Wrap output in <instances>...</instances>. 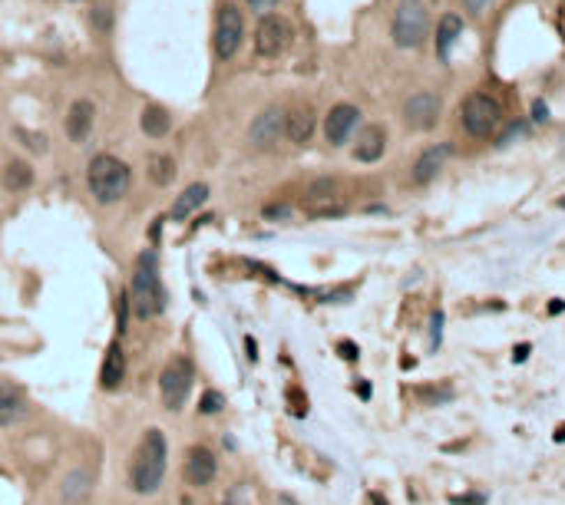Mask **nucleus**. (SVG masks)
<instances>
[{
	"label": "nucleus",
	"mask_w": 565,
	"mask_h": 505,
	"mask_svg": "<svg viewBox=\"0 0 565 505\" xmlns=\"http://www.w3.org/2000/svg\"><path fill=\"white\" fill-rule=\"evenodd\" d=\"M169 459V442H165L163 430H146L142 440L136 446V456H133V466H129V485L136 489L139 495L156 492L165 479V463Z\"/></svg>",
	"instance_id": "f257e3e1"
},
{
	"label": "nucleus",
	"mask_w": 565,
	"mask_h": 505,
	"mask_svg": "<svg viewBox=\"0 0 565 505\" xmlns=\"http://www.w3.org/2000/svg\"><path fill=\"white\" fill-rule=\"evenodd\" d=\"M133 314L139 320H149L152 314H159L163 307V290H159V261L152 251H142L136 261V271H133Z\"/></svg>",
	"instance_id": "f03ea898"
},
{
	"label": "nucleus",
	"mask_w": 565,
	"mask_h": 505,
	"mask_svg": "<svg viewBox=\"0 0 565 505\" xmlns=\"http://www.w3.org/2000/svg\"><path fill=\"white\" fill-rule=\"evenodd\" d=\"M89 189L100 202H119L129 189V165L116 155H96L89 162Z\"/></svg>",
	"instance_id": "7ed1b4c3"
},
{
	"label": "nucleus",
	"mask_w": 565,
	"mask_h": 505,
	"mask_svg": "<svg viewBox=\"0 0 565 505\" xmlns=\"http://www.w3.org/2000/svg\"><path fill=\"white\" fill-rule=\"evenodd\" d=\"M427 30H430V17H427V7L423 0H400L397 3V13H393V43L410 50V47H420L427 40Z\"/></svg>",
	"instance_id": "20e7f679"
},
{
	"label": "nucleus",
	"mask_w": 565,
	"mask_h": 505,
	"mask_svg": "<svg viewBox=\"0 0 565 505\" xmlns=\"http://www.w3.org/2000/svg\"><path fill=\"white\" fill-rule=\"evenodd\" d=\"M460 119H463V129L476 139H486L496 132V126L502 123V109L499 102L486 96V93H473L463 100V109H460Z\"/></svg>",
	"instance_id": "39448f33"
},
{
	"label": "nucleus",
	"mask_w": 565,
	"mask_h": 505,
	"mask_svg": "<svg viewBox=\"0 0 565 505\" xmlns=\"http://www.w3.org/2000/svg\"><path fill=\"white\" fill-rule=\"evenodd\" d=\"M188 387H192V364H188L186 357H176V360L163 370V377H159L163 403L169 406V410H179V406L186 403Z\"/></svg>",
	"instance_id": "423d86ee"
},
{
	"label": "nucleus",
	"mask_w": 565,
	"mask_h": 505,
	"mask_svg": "<svg viewBox=\"0 0 565 505\" xmlns=\"http://www.w3.org/2000/svg\"><path fill=\"white\" fill-rule=\"evenodd\" d=\"M241 33H245V24H241V13L235 3H222L218 7V17H215V53L225 60L241 47Z\"/></svg>",
	"instance_id": "0eeeda50"
},
{
	"label": "nucleus",
	"mask_w": 565,
	"mask_h": 505,
	"mask_svg": "<svg viewBox=\"0 0 565 505\" xmlns=\"http://www.w3.org/2000/svg\"><path fill=\"white\" fill-rule=\"evenodd\" d=\"M291 43V26L285 17H275V13H268L262 24H258V30H255V50H258V56H281V53L288 50Z\"/></svg>",
	"instance_id": "6e6552de"
},
{
	"label": "nucleus",
	"mask_w": 565,
	"mask_h": 505,
	"mask_svg": "<svg viewBox=\"0 0 565 505\" xmlns=\"http://www.w3.org/2000/svg\"><path fill=\"white\" fill-rule=\"evenodd\" d=\"M304 212L314 218H327V215H340L344 212V195H340V185L331 182V178H321L314 182L308 195H304Z\"/></svg>",
	"instance_id": "1a4fd4ad"
},
{
	"label": "nucleus",
	"mask_w": 565,
	"mask_h": 505,
	"mask_svg": "<svg viewBox=\"0 0 565 505\" xmlns=\"http://www.w3.org/2000/svg\"><path fill=\"white\" fill-rule=\"evenodd\" d=\"M439 116V100L437 93H414L410 100H407V106H403V123L410 129H430L433 123H437Z\"/></svg>",
	"instance_id": "9d476101"
},
{
	"label": "nucleus",
	"mask_w": 565,
	"mask_h": 505,
	"mask_svg": "<svg viewBox=\"0 0 565 505\" xmlns=\"http://www.w3.org/2000/svg\"><path fill=\"white\" fill-rule=\"evenodd\" d=\"M218 472V463H215V453L209 446H192L186 456V479L188 485H209Z\"/></svg>",
	"instance_id": "9b49d317"
},
{
	"label": "nucleus",
	"mask_w": 565,
	"mask_h": 505,
	"mask_svg": "<svg viewBox=\"0 0 565 505\" xmlns=\"http://www.w3.org/2000/svg\"><path fill=\"white\" fill-rule=\"evenodd\" d=\"M357 106H351V102H340V106H334L331 113H327L324 119V136L331 146H344L347 142V136L354 132V126H357Z\"/></svg>",
	"instance_id": "f8f14e48"
},
{
	"label": "nucleus",
	"mask_w": 565,
	"mask_h": 505,
	"mask_svg": "<svg viewBox=\"0 0 565 505\" xmlns=\"http://www.w3.org/2000/svg\"><path fill=\"white\" fill-rule=\"evenodd\" d=\"M281 132H285V113H281V109H264V113L251 123V142L262 146V149L275 146Z\"/></svg>",
	"instance_id": "ddd939ff"
},
{
	"label": "nucleus",
	"mask_w": 565,
	"mask_h": 505,
	"mask_svg": "<svg viewBox=\"0 0 565 505\" xmlns=\"http://www.w3.org/2000/svg\"><path fill=\"white\" fill-rule=\"evenodd\" d=\"M450 159V146H430V149L420 152V159L414 162V182L416 185H427L439 176L443 162Z\"/></svg>",
	"instance_id": "4468645a"
},
{
	"label": "nucleus",
	"mask_w": 565,
	"mask_h": 505,
	"mask_svg": "<svg viewBox=\"0 0 565 505\" xmlns=\"http://www.w3.org/2000/svg\"><path fill=\"white\" fill-rule=\"evenodd\" d=\"M27 413V393L13 387L7 380H0V426H10Z\"/></svg>",
	"instance_id": "2eb2a0df"
},
{
	"label": "nucleus",
	"mask_w": 565,
	"mask_h": 505,
	"mask_svg": "<svg viewBox=\"0 0 565 505\" xmlns=\"http://www.w3.org/2000/svg\"><path fill=\"white\" fill-rule=\"evenodd\" d=\"M387 149V132L380 126H367L361 136H357V146H354V155L361 162H377L380 155Z\"/></svg>",
	"instance_id": "dca6fc26"
},
{
	"label": "nucleus",
	"mask_w": 565,
	"mask_h": 505,
	"mask_svg": "<svg viewBox=\"0 0 565 505\" xmlns=\"http://www.w3.org/2000/svg\"><path fill=\"white\" fill-rule=\"evenodd\" d=\"M93 102L89 100H76L70 106V116H66V136L73 142H83L89 136V126H93Z\"/></svg>",
	"instance_id": "f3484780"
},
{
	"label": "nucleus",
	"mask_w": 565,
	"mask_h": 505,
	"mask_svg": "<svg viewBox=\"0 0 565 505\" xmlns=\"http://www.w3.org/2000/svg\"><path fill=\"white\" fill-rule=\"evenodd\" d=\"M123 377H126V354L119 343H110L106 360H103V370H100V383L106 390H116L123 383Z\"/></svg>",
	"instance_id": "a211bd4d"
},
{
	"label": "nucleus",
	"mask_w": 565,
	"mask_h": 505,
	"mask_svg": "<svg viewBox=\"0 0 565 505\" xmlns=\"http://www.w3.org/2000/svg\"><path fill=\"white\" fill-rule=\"evenodd\" d=\"M314 132V113L311 109H294L285 116V136L291 142H308Z\"/></svg>",
	"instance_id": "6ab92c4d"
},
{
	"label": "nucleus",
	"mask_w": 565,
	"mask_h": 505,
	"mask_svg": "<svg viewBox=\"0 0 565 505\" xmlns=\"http://www.w3.org/2000/svg\"><path fill=\"white\" fill-rule=\"evenodd\" d=\"M460 37H463V20H460L456 13H446V17L439 20V30H437V50H439L443 60L450 56L453 43H456Z\"/></svg>",
	"instance_id": "aec40b11"
},
{
	"label": "nucleus",
	"mask_w": 565,
	"mask_h": 505,
	"mask_svg": "<svg viewBox=\"0 0 565 505\" xmlns=\"http://www.w3.org/2000/svg\"><path fill=\"white\" fill-rule=\"evenodd\" d=\"M205 199H209V185H202V182L188 185V189L176 199V205H172V218H179V222H182V218L192 215L199 205H205Z\"/></svg>",
	"instance_id": "412c9836"
},
{
	"label": "nucleus",
	"mask_w": 565,
	"mask_h": 505,
	"mask_svg": "<svg viewBox=\"0 0 565 505\" xmlns=\"http://www.w3.org/2000/svg\"><path fill=\"white\" fill-rule=\"evenodd\" d=\"M169 126H172V119H169V113H165L163 106H149V109L142 113V129H146V136H152V139L165 136Z\"/></svg>",
	"instance_id": "4be33fe9"
},
{
	"label": "nucleus",
	"mask_w": 565,
	"mask_h": 505,
	"mask_svg": "<svg viewBox=\"0 0 565 505\" xmlns=\"http://www.w3.org/2000/svg\"><path fill=\"white\" fill-rule=\"evenodd\" d=\"M30 182H33V172H30V165L10 162L7 169H3V185H7L10 192H24Z\"/></svg>",
	"instance_id": "5701e85b"
},
{
	"label": "nucleus",
	"mask_w": 565,
	"mask_h": 505,
	"mask_svg": "<svg viewBox=\"0 0 565 505\" xmlns=\"http://www.w3.org/2000/svg\"><path fill=\"white\" fill-rule=\"evenodd\" d=\"M149 178L156 185H169L176 178V162L169 155H152L149 159Z\"/></svg>",
	"instance_id": "b1692460"
},
{
	"label": "nucleus",
	"mask_w": 565,
	"mask_h": 505,
	"mask_svg": "<svg viewBox=\"0 0 565 505\" xmlns=\"http://www.w3.org/2000/svg\"><path fill=\"white\" fill-rule=\"evenodd\" d=\"M522 136H526V123H513V126H509L499 139H496V146H513V142L522 139Z\"/></svg>",
	"instance_id": "393cba45"
},
{
	"label": "nucleus",
	"mask_w": 565,
	"mask_h": 505,
	"mask_svg": "<svg viewBox=\"0 0 565 505\" xmlns=\"http://www.w3.org/2000/svg\"><path fill=\"white\" fill-rule=\"evenodd\" d=\"M222 406H225V396H222V393H212V390H209L205 396H202V413H218Z\"/></svg>",
	"instance_id": "a878e982"
},
{
	"label": "nucleus",
	"mask_w": 565,
	"mask_h": 505,
	"mask_svg": "<svg viewBox=\"0 0 565 505\" xmlns=\"http://www.w3.org/2000/svg\"><path fill=\"white\" fill-rule=\"evenodd\" d=\"M463 3H466V7H469L473 13H486L492 3H496V0H463Z\"/></svg>",
	"instance_id": "bb28decb"
},
{
	"label": "nucleus",
	"mask_w": 565,
	"mask_h": 505,
	"mask_svg": "<svg viewBox=\"0 0 565 505\" xmlns=\"http://www.w3.org/2000/svg\"><path fill=\"white\" fill-rule=\"evenodd\" d=\"M532 119H536V123H545V119H549V109H545V102H532Z\"/></svg>",
	"instance_id": "cd10ccee"
},
{
	"label": "nucleus",
	"mask_w": 565,
	"mask_h": 505,
	"mask_svg": "<svg viewBox=\"0 0 565 505\" xmlns=\"http://www.w3.org/2000/svg\"><path fill=\"white\" fill-rule=\"evenodd\" d=\"M453 505H483L479 495H453Z\"/></svg>",
	"instance_id": "c85d7f7f"
},
{
	"label": "nucleus",
	"mask_w": 565,
	"mask_h": 505,
	"mask_svg": "<svg viewBox=\"0 0 565 505\" xmlns=\"http://www.w3.org/2000/svg\"><path fill=\"white\" fill-rule=\"evenodd\" d=\"M248 3L255 7V10H271V7H275L278 0H248Z\"/></svg>",
	"instance_id": "c756f323"
},
{
	"label": "nucleus",
	"mask_w": 565,
	"mask_h": 505,
	"mask_svg": "<svg viewBox=\"0 0 565 505\" xmlns=\"http://www.w3.org/2000/svg\"><path fill=\"white\" fill-rule=\"evenodd\" d=\"M340 357L354 360V357H357V347H354V343H340Z\"/></svg>",
	"instance_id": "7c9ffc66"
},
{
	"label": "nucleus",
	"mask_w": 565,
	"mask_h": 505,
	"mask_svg": "<svg viewBox=\"0 0 565 505\" xmlns=\"http://www.w3.org/2000/svg\"><path fill=\"white\" fill-rule=\"evenodd\" d=\"M526 357H529V343H519V347H515V354H513V360H526Z\"/></svg>",
	"instance_id": "2f4dec72"
},
{
	"label": "nucleus",
	"mask_w": 565,
	"mask_h": 505,
	"mask_svg": "<svg viewBox=\"0 0 565 505\" xmlns=\"http://www.w3.org/2000/svg\"><path fill=\"white\" fill-rule=\"evenodd\" d=\"M264 215H268V218H285V215H288V208H281V205H278V208H268Z\"/></svg>",
	"instance_id": "473e14b6"
},
{
	"label": "nucleus",
	"mask_w": 565,
	"mask_h": 505,
	"mask_svg": "<svg viewBox=\"0 0 565 505\" xmlns=\"http://www.w3.org/2000/svg\"><path fill=\"white\" fill-rule=\"evenodd\" d=\"M549 311H552V314H562L565 304H562V301H552V304H549Z\"/></svg>",
	"instance_id": "72a5a7b5"
},
{
	"label": "nucleus",
	"mask_w": 565,
	"mask_h": 505,
	"mask_svg": "<svg viewBox=\"0 0 565 505\" xmlns=\"http://www.w3.org/2000/svg\"><path fill=\"white\" fill-rule=\"evenodd\" d=\"M555 442H565V423L559 426V430H555Z\"/></svg>",
	"instance_id": "f704fd0d"
},
{
	"label": "nucleus",
	"mask_w": 565,
	"mask_h": 505,
	"mask_svg": "<svg viewBox=\"0 0 565 505\" xmlns=\"http://www.w3.org/2000/svg\"><path fill=\"white\" fill-rule=\"evenodd\" d=\"M370 502H374V505H390L387 499H384V495H370Z\"/></svg>",
	"instance_id": "c9c22d12"
},
{
	"label": "nucleus",
	"mask_w": 565,
	"mask_h": 505,
	"mask_svg": "<svg viewBox=\"0 0 565 505\" xmlns=\"http://www.w3.org/2000/svg\"><path fill=\"white\" fill-rule=\"evenodd\" d=\"M562 3H565V0H562Z\"/></svg>",
	"instance_id": "e433bc0d"
}]
</instances>
